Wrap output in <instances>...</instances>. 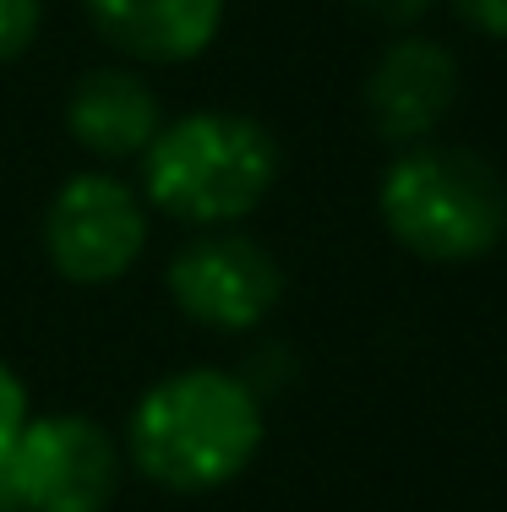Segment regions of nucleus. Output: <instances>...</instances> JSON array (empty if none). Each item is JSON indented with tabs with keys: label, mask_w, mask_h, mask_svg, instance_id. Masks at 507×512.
<instances>
[{
	"label": "nucleus",
	"mask_w": 507,
	"mask_h": 512,
	"mask_svg": "<svg viewBox=\"0 0 507 512\" xmlns=\"http://www.w3.org/2000/svg\"><path fill=\"white\" fill-rule=\"evenodd\" d=\"M28 414H33V404H28V382H22V376L11 371L6 360H0V463H6L11 442L22 436Z\"/></svg>",
	"instance_id": "obj_11"
},
{
	"label": "nucleus",
	"mask_w": 507,
	"mask_h": 512,
	"mask_svg": "<svg viewBox=\"0 0 507 512\" xmlns=\"http://www.w3.org/2000/svg\"><path fill=\"white\" fill-rule=\"evenodd\" d=\"M377 213L409 256L464 267L502 246L507 186L480 153L448 148V142H415V148H398L382 175Z\"/></svg>",
	"instance_id": "obj_3"
},
{
	"label": "nucleus",
	"mask_w": 507,
	"mask_h": 512,
	"mask_svg": "<svg viewBox=\"0 0 507 512\" xmlns=\"http://www.w3.org/2000/svg\"><path fill=\"white\" fill-rule=\"evenodd\" d=\"M164 289L186 322L208 333H251L284 300L279 256L246 229H197L164 267Z\"/></svg>",
	"instance_id": "obj_6"
},
{
	"label": "nucleus",
	"mask_w": 507,
	"mask_h": 512,
	"mask_svg": "<svg viewBox=\"0 0 507 512\" xmlns=\"http://www.w3.org/2000/svg\"><path fill=\"white\" fill-rule=\"evenodd\" d=\"M82 11L131 66H191L219 44L229 0H82Z\"/></svg>",
	"instance_id": "obj_8"
},
{
	"label": "nucleus",
	"mask_w": 507,
	"mask_h": 512,
	"mask_svg": "<svg viewBox=\"0 0 507 512\" xmlns=\"http://www.w3.org/2000/svg\"><path fill=\"white\" fill-rule=\"evenodd\" d=\"M126 480V447L93 414H28L0 463V512H104Z\"/></svg>",
	"instance_id": "obj_4"
},
{
	"label": "nucleus",
	"mask_w": 507,
	"mask_h": 512,
	"mask_svg": "<svg viewBox=\"0 0 507 512\" xmlns=\"http://www.w3.org/2000/svg\"><path fill=\"white\" fill-rule=\"evenodd\" d=\"M458 22L486 39H507V0H453Z\"/></svg>",
	"instance_id": "obj_12"
},
{
	"label": "nucleus",
	"mask_w": 507,
	"mask_h": 512,
	"mask_svg": "<svg viewBox=\"0 0 507 512\" xmlns=\"http://www.w3.org/2000/svg\"><path fill=\"white\" fill-rule=\"evenodd\" d=\"M153 235L148 197L131 180H120L115 169H77L55 186V197L44 202V256L66 284L99 289L126 278L142 262Z\"/></svg>",
	"instance_id": "obj_5"
},
{
	"label": "nucleus",
	"mask_w": 507,
	"mask_h": 512,
	"mask_svg": "<svg viewBox=\"0 0 507 512\" xmlns=\"http://www.w3.org/2000/svg\"><path fill=\"white\" fill-rule=\"evenodd\" d=\"M44 33V0H0V66L22 60Z\"/></svg>",
	"instance_id": "obj_10"
},
{
	"label": "nucleus",
	"mask_w": 507,
	"mask_h": 512,
	"mask_svg": "<svg viewBox=\"0 0 507 512\" xmlns=\"http://www.w3.org/2000/svg\"><path fill=\"white\" fill-rule=\"evenodd\" d=\"M458 104V60L426 33H404L366 71V120L382 142L415 148L431 142Z\"/></svg>",
	"instance_id": "obj_7"
},
{
	"label": "nucleus",
	"mask_w": 507,
	"mask_h": 512,
	"mask_svg": "<svg viewBox=\"0 0 507 512\" xmlns=\"http://www.w3.org/2000/svg\"><path fill=\"white\" fill-rule=\"evenodd\" d=\"M355 11H366L371 22H388V28H409L431 11V0H349Z\"/></svg>",
	"instance_id": "obj_13"
},
{
	"label": "nucleus",
	"mask_w": 507,
	"mask_h": 512,
	"mask_svg": "<svg viewBox=\"0 0 507 512\" xmlns=\"http://www.w3.org/2000/svg\"><path fill=\"white\" fill-rule=\"evenodd\" d=\"M142 197L153 213L191 229H235L257 213L279 186L284 153L257 115L240 109H191L164 115L159 137L148 142Z\"/></svg>",
	"instance_id": "obj_2"
},
{
	"label": "nucleus",
	"mask_w": 507,
	"mask_h": 512,
	"mask_svg": "<svg viewBox=\"0 0 507 512\" xmlns=\"http://www.w3.org/2000/svg\"><path fill=\"white\" fill-rule=\"evenodd\" d=\"M268 436V404L229 365H180L131 404L126 469L175 496H208L235 485L257 463Z\"/></svg>",
	"instance_id": "obj_1"
},
{
	"label": "nucleus",
	"mask_w": 507,
	"mask_h": 512,
	"mask_svg": "<svg viewBox=\"0 0 507 512\" xmlns=\"http://www.w3.org/2000/svg\"><path fill=\"white\" fill-rule=\"evenodd\" d=\"M164 126V104L137 66H88L66 93V131L99 164H137Z\"/></svg>",
	"instance_id": "obj_9"
}]
</instances>
